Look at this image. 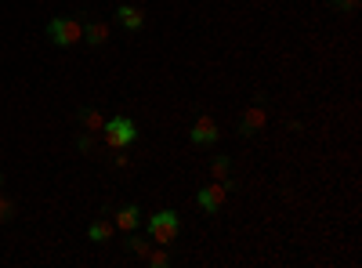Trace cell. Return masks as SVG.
<instances>
[{"label": "cell", "instance_id": "obj_1", "mask_svg": "<svg viewBox=\"0 0 362 268\" xmlns=\"http://www.w3.org/2000/svg\"><path fill=\"white\" fill-rule=\"evenodd\" d=\"M101 138H106L109 149L123 153V149H131V145L138 141V124L131 116H109L106 127H101Z\"/></svg>", "mask_w": 362, "mask_h": 268}, {"label": "cell", "instance_id": "obj_2", "mask_svg": "<svg viewBox=\"0 0 362 268\" xmlns=\"http://www.w3.org/2000/svg\"><path fill=\"white\" fill-rule=\"evenodd\" d=\"M149 239L152 243H160V247H170V243L177 239V232H181V217H177V210H156L149 217Z\"/></svg>", "mask_w": 362, "mask_h": 268}, {"label": "cell", "instance_id": "obj_3", "mask_svg": "<svg viewBox=\"0 0 362 268\" xmlns=\"http://www.w3.org/2000/svg\"><path fill=\"white\" fill-rule=\"evenodd\" d=\"M47 40L55 47H73V44L84 40V26L76 18H69V15H55L47 22Z\"/></svg>", "mask_w": 362, "mask_h": 268}, {"label": "cell", "instance_id": "obj_4", "mask_svg": "<svg viewBox=\"0 0 362 268\" xmlns=\"http://www.w3.org/2000/svg\"><path fill=\"white\" fill-rule=\"evenodd\" d=\"M228 189H232V181H228V178H225V181H214V185H203V189L196 192V203H199V210H203V214H218V210L225 207Z\"/></svg>", "mask_w": 362, "mask_h": 268}, {"label": "cell", "instance_id": "obj_5", "mask_svg": "<svg viewBox=\"0 0 362 268\" xmlns=\"http://www.w3.org/2000/svg\"><path fill=\"white\" fill-rule=\"evenodd\" d=\"M221 138V127H218V120L214 116H196V124L189 131V141L192 145H218Z\"/></svg>", "mask_w": 362, "mask_h": 268}, {"label": "cell", "instance_id": "obj_6", "mask_svg": "<svg viewBox=\"0 0 362 268\" xmlns=\"http://www.w3.org/2000/svg\"><path fill=\"white\" fill-rule=\"evenodd\" d=\"M116 22L127 33H138V30H145V11L138 4H120L116 8Z\"/></svg>", "mask_w": 362, "mask_h": 268}, {"label": "cell", "instance_id": "obj_7", "mask_svg": "<svg viewBox=\"0 0 362 268\" xmlns=\"http://www.w3.org/2000/svg\"><path fill=\"white\" fill-rule=\"evenodd\" d=\"M113 225H116L120 232H135V229L142 225V210H138L135 203H123V207L116 210V217H113Z\"/></svg>", "mask_w": 362, "mask_h": 268}, {"label": "cell", "instance_id": "obj_8", "mask_svg": "<svg viewBox=\"0 0 362 268\" xmlns=\"http://www.w3.org/2000/svg\"><path fill=\"white\" fill-rule=\"evenodd\" d=\"M265 124H268L265 109H261V106H250V109L243 113V120H239V134H243V138H250L254 131H261Z\"/></svg>", "mask_w": 362, "mask_h": 268}, {"label": "cell", "instance_id": "obj_9", "mask_svg": "<svg viewBox=\"0 0 362 268\" xmlns=\"http://www.w3.org/2000/svg\"><path fill=\"white\" fill-rule=\"evenodd\" d=\"M84 44H91V47L109 44V26H106V22H98V18L84 22Z\"/></svg>", "mask_w": 362, "mask_h": 268}, {"label": "cell", "instance_id": "obj_10", "mask_svg": "<svg viewBox=\"0 0 362 268\" xmlns=\"http://www.w3.org/2000/svg\"><path fill=\"white\" fill-rule=\"evenodd\" d=\"M76 120H80V127L91 131V134H101V127H106V116H101L94 106H84L80 113H76Z\"/></svg>", "mask_w": 362, "mask_h": 268}, {"label": "cell", "instance_id": "obj_11", "mask_svg": "<svg viewBox=\"0 0 362 268\" xmlns=\"http://www.w3.org/2000/svg\"><path fill=\"white\" fill-rule=\"evenodd\" d=\"M113 232H116V225L109 222V217H98V222H91V229H87V239L91 243H109Z\"/></svg>", "mask_w": 362, "mask_h": 268}, {"label": "cell", "instance_id": "obj_12", "mask_svg": "<svg viewBox=\"0 0 362 268\" xmlns=\"http://www.w3.org/2000/svg\"><path fill=\"white\" fill-rule=\"evenodd\" d=\"M131 254H138V257H145L149 250H152V239H145V236H138V229L135 232H127V243H123Z\"/></svg>", "mask_w": 362, "mask_h": 268}, {"label": "cell", "instance_id": "obj_13", "mask_svg": "<svg viewBox=\"0 0 362 268\" xmlns=\"http://www.w3.org/2000/svg\"><path fill=\"white\" fill-rule=\"evenodd\" d=\"M228 167H232V160H228V156H214V163H211L214 181H225V178H228Z\"/></svg>", "mask_w": 362, "mask_h": 268}, {"label": "cell", "instance_id": "obj_14", "mask_svg": "<svg viewBox=\"0 0 362 268\" xmlns=\"http://www.w3.org/2000/svg\"><path fill=\"white\" fill-rule=\"evenodd\" d=\"M145 261H149L152 268H167V264H170V254H167V247H160V250H149Z\"/></svg>", "mask_w": 362, "mask_h": 268}, {"label": "cell", "instance_id": "obj_15", "mask_svg": "<svg viewBox=\"0 0 362 268\" xmlns=\"http://www.w3.org/2000/svg\"><path fill=\"white\" fill-rule=\"evenodd\" d=\"M15 214H18L15 200H11V196H0V225H4V222H11Z\"/></svg>", "mask_w": 362, "mask_h": 268}, {"label": "cell", "instance_id": "obj_16", "mask_svg": "<svg viewBox=\"0 0 362 268\" xmlns=\"http://www.w3.org/2000/svg\"><path fill=\"white\" fill-rule=\"evenodd\" d=\"M76 149H80V153H91V149H94V138H91V131L76 134Z\"/></svg>", "mask_w": 362, "mask_h": 268}, {"label": "cell", "instance_id": "obj_17", "mask_svg": "<svg viewBox=\"0 0 362 268\" xmlns=\"http://www.w3.org/2000/svg\"><path fill=\"white\" fill-rule=\"evenodd\" d=\"M330 4L337 8V11H355V8L362 4V0H330Z\"/></svg>", "mask_w": 362, "mask_h": 268}, {"label": "cell", "instance_id": "obj_18", "mask_svg": "<svg viewBox=\"0 0 362 268\" xmlns=\"http://www.w3.org/2000/svg\"><path fill=\"white\" fill-rule=\"evenodd\" d=\"M0 185H4V174H0Z\"/></svg>", "mask_w": 362, "mask_h": 268}]
</instances>
